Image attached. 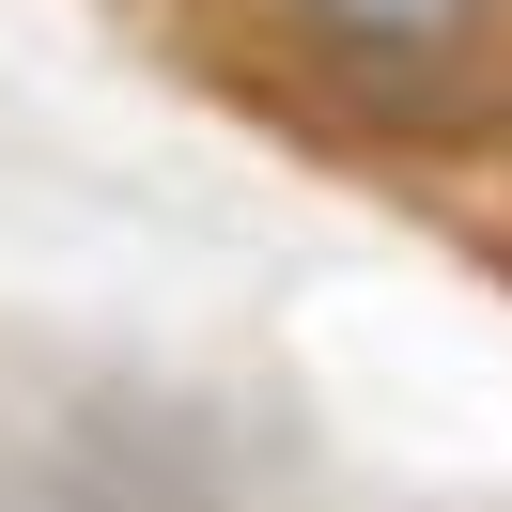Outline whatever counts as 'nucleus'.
Segmentation results:
<instances>
[{"label":"nucleus","instance_id":"nucleus-1","mask_svg":"<svg viewBox=\"0 0 512 512\" xmlns=\"http://www.w3.org/2000/svg\"><path fill=\"white\" fill-rule=\"evenodd\" d=\"M326 32H357V47H450L481 16V0H311Z\"/></svg>","mask_w":512,"mask_h":512}]
</instances>
